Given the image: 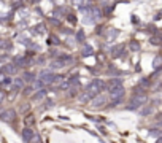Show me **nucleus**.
<instances>
[{"label":"nucleus","instance_id":"obj_19","mask_svg":"<svg viewBox=\"0 0 162 143\" xmlns=\"http://www.w3.org/2000/svg\"><path fill=\"white\" fill-rule=\"evenodd\" d=\"M108 73H110V75H116V78H118V77L121 75V72H119V70H116V68H114V65H111V67L108 68Z\"/></svg>","mask_w":162,"mask_h":143},{"label":"nucleus","instance_id":"obj_17","mask_svg":"<svg viewBox=\"0 0 162 143\" xmlns=\"http://www.w3.org/2000/svg\"><path fill=\"white\" fill-rule=\"evenodd\" d=\"M160 64H162V57H160V56H156V57H154V61H153L154 68H156V70H159V68H160Z\"/></svg>","mask_w":162,"mask_h":143},{"label":"nucleus","instance_id":"obj_4","mask_svg":"<svg viewBox=\"0 0 162 143\" xmlns=\"http://www.w3.org/2000/svg\"><path fill=\"white\" fill-rule=\"evenodd\" d=\"M14 118H16V113H14V110H5V111H2V113H0V119H2V121H7V123H10V121H14Z\"/></svg>","mask_w":162,"mask_h":143},{"label":"nucleus","instance_id":"obj_6","mask_svg":"<svg viewBox=\"0 0 162 143\" xmlns=\"http://www.w3.org/2000/svg\"><path fill=\"white\" fill-rule=\"evenodd\" d=\"M123 95H124V87H116V89H111L110 91L111 100H121Z\"/></svg>","mask_w":162,"mask_h":143},{"label":"nucleus","instance_id":"obj_31","mask_svg":"<svg viewBox=\"0 0 162 143\" xmlns=\"http://www.w3.org/2000/svg\"><path fill=\"white\" fill-rule=\"evenodd\" d=\"M41 86H43V84H41L40 81H34V89H40Z\"/></svg>","mask_w":162,"mask_h":143},{"label":"nucleus","instance_id":"obj_25","mask_svg":"<svg viewBox=\"0 0 162 143\" xmlns=\"http://www.w3.org/2000/svg\"><path fill=\"white\" fill-rule=\"evenodd\" d=\"M116 35H118V30H108V38H116Z\"/></svg>","mask_w":162,"mask_h":143},{"label":"nucleus","instance_id":"obj_5","mask_svg":"<svg viewBox=\"0 0 162 143\" xmlns=\"http://www.w3.org/2000/svg\"><path fill=\"white\" fill-rule=\"evenodd\" d=\"M21 137H22V140H24L26 143H30V141L34 140V130H32L30 127L22 129V130H21Z\"/></svg>","mask_w":162,"mask_h":143},{"label":"nucleus","instance_id":"obj_8","mask_svg":"<svg viewBox=\"0 0 162 143\" xmlns=\"http://www.w3.org/2000/svg\"><path fill=\"white\" fill-rule=\"evenodd\" d=\"M110 53H111V56H114V57H121V56L124 54V45H116V46H113Z\"/></svg>","mask_w":162,"mask_h":143},{"label":"nucleus","instance_id":"obj_14","mask_svg":"<svg viewBox=\"0 0 162 143\" xmlns=\"http://www.w3.org/2000/svg\"><path fill=\"white\" fill-rule=\"evenodd\" d=\"M14 70H16V65H5L0 72H2V73H7V75H11Z\"/></svg>","mask_w":162,"mask_h":143},{"label":"nucleus","instance_id":"obj_30","mask_svg":"<svg viewBox=\"0 0 162 143\" xmlns=\"http://www.w3.org/2000/svg\"><path fill=\"white\" fill-rule=\"evenodd\" d=\"M67 19L70 21V22H73V24L76 22V18H75V14H68V18H67Z\"/></svg>","mask_w":162,"mask_h":143},{"label":"nucleus","instance_id":"obj_32","mask_svg":"<svg viewBox=\"0 0 162 143\" xmlns=\"http://www.w3.org/2000/svg\"><path fill=\"white\" fill-rule=\"evenodd\" d=\"M149 113H151V107H146V108L142 111V114H149Z\"/></svg>","mask_w":162,"mask_h":143},{"label":"nucleus","instance_id":"obj_22","mask_svg":"<svg viewBox=\"0 0 162 143\" xmlns=\"http://www.w3.org/2000/svg\"><path fill=\"white\" fill-rule=\"evenodd\" d=\"M76 41H84V32L83 30L76 32Z\"/></svg>","mask_w":162,"mask_h":143},{"label":"nucleus","instance_id":"obj_26","mask_svg":"<svg viewBox=\"0 0 162 143\" xmlns=\"http://www.w3.org/2000/svg\"><path fill=\"white\" fill-rule=\"evenodd\" d=\"M149 135H151V137H157V138H159V135H160V130H159V129H153V130L149 132Z\"/></svg>","mask_w":162,"mask_h":143},{"label":"nucleus","instance_id":"obj_2","mask_svg":"<svg viewBox=\"0 0 162 143\" xmlns=\"http://www.w3.org/2000/svg\"><path fill=\"white\" fill-rule=\"evenodd\" d=\"M59 80H62V77L53 73V72H48V70L41 72L40 78H38V81H40L43 86H44V84H53V83H56V81H59Z\"/></svg>","mask_w":162,"mask_h":143},{"label":"nucleus","instance_id":"obj_10","mask_svg":"<svg viewBox=\"0 0 162 143\" xmlns=\"http://www.w3.org/2000/svg\"><path fill=\"white\" fill-rule=\"evenodd\" d=\"M22 87H24V80H22V78L13 80V84H11V89H13V91H21Z\"/></svg>","mask_w":162,"mask_h":143},{"label":"nucleus","instance_id":"obj_35","mask_svg":"<svg viewBox=\"0 0 162 143\" xmlns=\"http://www.w3.org/2000/svg\"><path fill=\"white\" fill-rule=\"evenodd\" d=\"M30 2H37V0H30Z\"/></svg>","mask_w":162,"mask_h":143},{"label":"nucleus","instance_id":"obj_13","mask_svg":"<svg viewBox=\"0 0 162 143\" xmlns=\"http://www.w3.org/2000/svg\"><path fill=\"white\" fill-rule=\"evenodd\" d=\"M22 80L24 81H35V73H32V72H24V73H22Z\"/></svg>","mask_w":162,"mask_h":143},{"label":"nucleus","instance_id":"obj_15","mask_svg":"<svg viewBox=\"0 0 162 143\" xmlns=\"http://www.w3.org/2000/svg\"><path fill=\"white\" fill-rule=\"evenodd\" d=\"M46 95V89H38L37 94H34V100H41Z\"/></svg>","mask_w":162,"mask_h":143},{"label":"nucleus","instance_id":"obj_29","mask_svg":"<svg viewBox=\"0 0 162 143\" xmlns=\"http://www.w3.org/2000/svg\"><path fill=\"white\" fill-rule=\"evenodd\" d=\"M151 43H153V45H159V43H160V38H159V37H153V38H151Z\"/></svg>","mask_w":162,"mask_h":143},{"label":"nucleus","instance_id":"obj_7","mask_svg":"<svg viewBox=\"0 0 162 143\" xmlns=\"http://www.w3.org/2000/svg\"><path fill=\"white\" fill-rule=\"evenodd\" d=\"M107 87H108V91H111V89H116V87H123V80H121L119 77H118V78H111V80L108 81Z\"/></svg>","mask_w":162,"mask_h":143},{"label":"nucleus","instance_id":"obj_28","mask_svg":"<svg viewBox=\"0 0 162 143\" xmlns=\"http://www.w3.org/2000/svg\"><path fill=\"white\" fill-rule=\"evenodd\" d=\"M0 48H10V43L5 40H0Z\"/></svg>","mask_w":162,"mask_h":143},{"label":"nucleus","instance_id":"obj_9","mask_svg":"<svg viewBox=\"0 0 162 143\" xmlns=\"http://www.w3.org/2000/svg\"><path fill=\"white\" fill-rule=\"evenodd\" d=\"M107 103V99L103 97V95H97V97L92 99V107L94 108H99V107H103Z\"/></svg>","mask_w":162,"mask_h":143},{"label":"nucleus","instance_id":"obj_23","mask_svg":"<svg viewBox=\"0 0 162 143\" xmlns=\"http://www.w3.org/2000/svg\"><path fill=\"white\" fill-rule=\"evenodd\" d=\"M130 50L132 51H138L140 50V45H138L137 41H130Z\"/></svg>","mask_w":162,"mask_h":143},{"label":"nucleus","instance_id":"obj_24","mask_svg":"<svg viewBox=\"0 0 162 143\" xmlns=\"http://www.w3.org/2000/svg\"><path fill=\"white\" fill-rule=\"evenodd\" d=\"M26 124H27V126H32V124H35V119H34V116H30V114H29V116L26 118Z\"/></svg>","mask_w":162,"mask_h":143},{"label":"nucleus","instance_id":"obj_34","mask_svg":"<svg viewBox=\"0 0 162 143\" xmlns=\"http://www.w3.org/2000/svg\"><path fill=\"white\" fill-rule=\"evenodd\" d=\"M72 2H76V5H78V3H81V2H83V0H72Z\"/></svg>","mask_w":162,"mask_h":143},{"label":"nucleus","instance_id":"obj_33","mask_svg":"<svg viewBox=\"0 0 162 143\" xmlns=\"http://www.w3.org/2000/svg\"><path fill=\"white\" fill-rule=\"evenodd\" d=\"M3 99H5V94H3L2 91H0V103H2V102H3Z\"/></svg>","mask_w":162,"mask_h":143},{"label":"nucleus","instance_id":"obj_18","mask_svg":"<svg viewBox=\"0 0 162 143\" xmlns=\"http://www.w3.org/2000/svg\"><path fill=\"white\" fill-rule=\"evenodd\" d=\"M46 43H48V45H57V43H59V38H57L56 35H50V37H48V41H46Z\"/></svg>","mask_w":162,"mask_h":143},{"label":"nucleus","instance_id":"obj_21","mask_svg":"<svg viewBox=\"0 0 162 143\" xmlns=\"http://www.w3.org/2000/svg\"><path fill=\"white\" fill-rule=\"evenodd\" d=\"M34 32H35V34H44V26H43V24H38Z\"/></svg>","mask_w":162,"mask_h":143},{"label":"nucleus","instance_id":"obj_12","mask_svg":"<svg viewBox=\"0 0 162 143\" xmlns=\"http://www.w3.org/2000/svg\"><path fill=\"white\" fill-rule=\"evenodd\" d=\"M11 84H13V78H10V77H5L2 81H0V87H11Z\"/></svg>","mask_w":162,"mask_h":143},{"label":"nucleus","instance_id":"obj_1","mask_svg":"<svg viewBox=\"0 0 162 143\" xmlns=\"http://www.w3.org/2000/svg\"><path fill=\"white\" fill-rule=\"evenodd\" d=\"M103 87H105V84H103V81H102V80H92V81L87 84L86 94L89 95V99L92 100V99L97 97V95L103 91Z\"/></svg>","mask_w":162,"mask_h":143},{"label":"nucleus","instance_id":"obj_11","mask_svg":"<svg viewBox=\"0 0 162 143\" xmlns=\"http://www.w3.org/2000/svg\"><path fill=\"white\" fill-rule=\"evenodd\" d=\"M94 54V48H92L91 45H86L84 48H83V51H81V56L83 57H87V56H92Z\"/></svg>","mask_w":162,"mask_h":143},{"label":"nucleus","instance_id":"obj_16","mask_svg":"<svg viewBox=\"0 0 162 143\" xmlns=\"http://www.w3.org/2000/svg\"><path fill=\"white\" fill-rule=\"evenodd\" d=\"M51 67H53V68H62V67H65V64L57 57L56 61H53V62H51Z\"/></svg>","mask_w":162,"mask_h":143},{"label":"nucleus","instance_id":"obj_3","mask_svg":"<svg viewBox=\"0 0 162 143\" xmlns=\"http://www.w3.org/2000/svg\"><path fill=\"white\" fill-rule=\"evenodd\" d=\"M146 94H133V97H132V100H130V103H129V110H137V108H140L142 105H145L146 103Z\"/></svg>","mask_w":162,"mask_h":143},{"label":"nucleus","instance_id":"obj_27","mask_svg":"<svg viewBox=\"0 0 162 143\" xmlns=\"http://www.w3.org/2000/svg\"><path fill=\"white\" fill-rule=\"evenodd\" d=\"M21 5H22V3H21V0H14V2H13V5H11V7H13V10H16V8H19Z\"/></svg>","mask_w":162,"mask_h":143},{"label":"nucleus","instance_id":"obj_20","mask_svg":"<svg viewBox=\"0 0 162 143\" xmlns=\"http://www.w3.org/2000/svg\"><path fill=\"white\" fill-rule=\"evenodd\" d=\"M68 87H70V81H68V80H65V81H62V83L59 84V89H60V91H65V89H68Z\"/></svg>","mask_w":162,"mask_h":143}]
</instances>
